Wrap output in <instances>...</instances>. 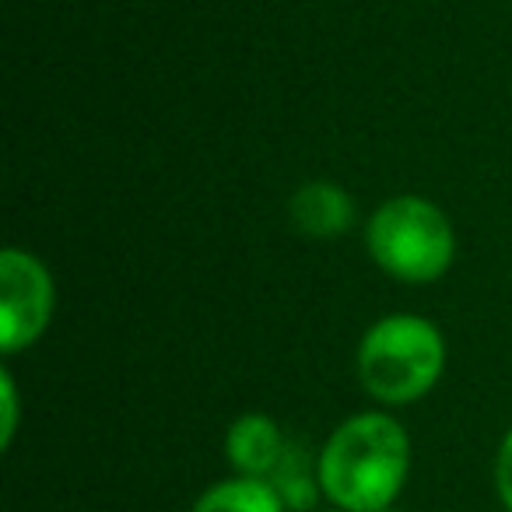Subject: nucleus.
<instances>
[{
    "label": "nucleus",
    "instance_id": "nucleus-11",
    "mask_svg": "<svg viewBox=\"0 0 512 512\" xmlns=\"http://www.w3.org/2000/svg\"><path fill=\"white\" fill-rule=\"evenodd\" d=\"M383 512H397V509H393V505H390V509H383Z\"/></svg>",
    "mask_w": 512,
    "mask_h": 512
},
{
    "label": "nucleus",
    "instance_id": "nucleus-2",
    "mask_svg": "<svg viewBox=\"0 0 512 512\" xmlns=\"http://www.w3.org/2000/svg\"><path fill=\"white\" fill-rule=\"evenodd\" d=\"M446 344L421 316H386L358 344V379L383 404H411L442 376Z\"/></svg>",
    "mask_w": 512,
    "mask_h": 512
},
{
    "label": "nucleus",
    "instance_id": "nucleus-9",
    "mask_svg": "<svg viewBox=\"0 0 512 512\" xmlns=\"http://www.w3.org/2000/svg\"><path fill=\"white\" fill-rule=\"evenodd\" d=\"M495 484H498V498L505 502V509L512 512V432L505 435L502 449H498V463H495Z\"/></svg>",
    "mask_w": 512,
    "mask_h": 512
},
{
    "label": "nucleus",
    "instance_id": "nucleus-7",
    "mask_svg": "<svg viewBox=\"0 0 512 512\" xmlns=\"http://www.w3.org/2000/svg\"><path fill=\"white\" fill-rule=\"evenodd\" d=\"M285 502L271 488V481L260 477H235V481H221L200 495L193 512H281Z\"/></svg>",
    "mask_w": 512,
    "mask_h": 512
},
{
    "label": "nucleus",
    "instance_id": "nucleus-8",
    "mask_svg": "<svg viewBox=\"0 0 512 512\" xmlns=\"http://www.w3.org/2000/svg\"><path fill=\"white\" fill-rule=\"evenodd\" d=\"M267 481L288 509H309L316 502V488H320V477H313V463L299 446H285V456Z\"/></svg>",
    "mask_w": 512,
    "mask_h": 512
},
{
    "label": "nucleus",
    "instance_id": "nucleus-6",
    "mask_svg": "<svg viewBox=\"0 0 512 512\" xmlns=\"http://www.w3.org/2000/svg\"><path fill=\"white\" fill-rule=\"evenodd\" d=\"M288 214H292L295 228L313 239H330L341 235L355 221V204L337 183H306L292 193L288 200Z\"/></svg>",
    "mask_w": 512,
    "mask_h": 512
},
{
    "label": "nucleus",
    "instance_id": "nucleus-1",
    "mask_svg": "<svg viewBox=\"0 0 512 512\" xmlns=\"http://www.w3.org/2000/svg\"><path fill=\"white\" fill-rule=\"evenodd\" d=\"M407 432L390 414H355L323 446L316 477L341 512H383L407 477Z\"/></svg>",
    "mask_w": 512,
    "mask_h": 512
},
{
    "label": "nucleus",
    "instance_id": "nucleus-4",
    "mask_svg": "<svg viewBox=\"0 0 512 512\" xmlns=\"http://www.w3.org/2000/svg\"><path fill=\"white\" fill-rule=\"evenodd\" d=\"M0 348L22 351L53 316V281L32 253L8 249L0 256Z\"/></svg>",
    "mask_w": 512,
    "mask_h": 512
},
{
    "label": "nucleus",
    "instance_id": "nucleus-10",
    "mask_svg": "<svg viewBox=\"0 0 512 512\" xmlns=\"http://www.w3.org/2000/svg\"><path fill=\"white\" fill-rule=\"evenodd\" d=\"M0 386H4V446H8L11 435H15V386H11L8 372H4Z\"/></svg>",
    "mask_w": 512,
    "mask_h": 512
},
{
    "label": "nucleus",
    "instance_id": "nucleus-3",
    "mask_svg": "<svg viewBox=\"0 0 512 512\" xmlns=\"http://www.w3.org/2000/svg\"><path fill=\"white\" fill-rule=\"evenodd\" d=\"M453 225L421 197H393L369 221V253L390 278L428 285L453 264Z\"/></svg>",
    "mask_w": 512,
    "mask_h": 512
},
{
    "label": "nucleus",
    "instance_id": "nucleus-5",
    "mask_svg": "<svg viewBox=\"0 0 512 512\" xmlns=\"http://www.w3.org/2000/svg\"><path fill=\"white\" fill-rule=\"evenodd\" d=\"M285 446L288 442L281 439V428L267 414H242L228 428L225 439V453L232 460V467L242 477H260V481H267L274 474V467L285 456Z\"/></svg>",
    "mask_w": 512,
    "mask_h": 512
}]
</instances>
